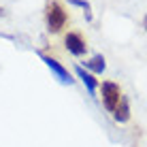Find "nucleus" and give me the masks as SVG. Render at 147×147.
Instances as JSON below:
<instances>
[{
	"label": "nucleus",
	"mask_w": 147,
	"mask_h": 147,
	"mask_svg": "<svg viewBox=\"0 0 147 147\" xmlns=\"http://www.w3.org/2000/svg\"><path fill=\"white\" fill-rule=\"evenodd\" d=\"M4 15H7V11H4V9L0 7V17H4Z\"/></svg>",
	"instance_id": "nucleus-9"
},
{
	"label": "nucleus",
	"mask_w": 147,
	"mask_h": 147,
	"mask_svg": "<svg viewBox=\"0 0 147 147\" xmlns=\"http://www.w3.org/2000/svg\"><path fill=\"white\" fill-rule=\"evenodd\" d=\"M75 75L83 81V85L88 88V92H90V96H94L96 98V90H98V79L94 77L90 70H85L83 66H75Z\"/></svg>",
	"instance_id": "nucleus-5"
},
{
	"label": "nucleus",
	"mask_w": 147,
	"mask_h": 147,
	"mask_svg": "<svg viewBox=\"0 0 147 147\" xmlns=\"http://www.w3.org/2000/svg\"><path fill=\"white\" fill-rule=\"evenodd\" d=\"M64 47H66L68 53L77 55V58L79 55H85V51H88V43H85V38L79 32H68L64 36Z\"/></svg>",
	"instance_id": "nucleus-4"
},
{
	"label": "nucleus",
	"mask_w": 147,
	"mask_h": 147,
	"mask_svg": "<svg viewBox=\"0 0 147 147\" xmlns=\"http://www.w3.org/2000/svg\"><path fill=\"white\" fill-rule=\"evenodd\" d=\"M85 68H88L90 73H102V70L107 68L105 58H102V55H94V58H90L88 62H85Z\"/></svg>",
	"instance_id": "nucleus-7"
},
{
	"label": "nucleus",
	"mask_w": 147,
	"mask_h": 147,
	"mask_svg": "<svg viewBox=\"0 0 147 147\" xmlns=\"http://www.w3.org/2000/svg\"><path fill=\"white\" fill-rule=\"evenodd\" d=\"M68 4L83 9V11H85V19H88V22L92 19V11H90V2H88V0H68Z\"/></svg>",
	"instance_id": "nucleus-8"
},
{
	"label": "nucleus",
	"mask_w": 147,
	"mask_h": 147,
	"mask_svg": "<svg viewBox=\"0 0 147 147\" xmlns=\"http://www.w3.org/2000/svg\"><path fill=\"white\" fill-rule=\"evenodd\" d=\"M45 22H47V30L49 32H60L64 26H66L68 22V15L64 11L62 2H58V0H49L47 7H45Z\"/></svg>",
	"instance_id": "nucleus-1"
},
{
	"label": "nucleus",
	"mask_w": 147,
	"mask_h": 147,
	"mask_svg": "<svg viewBox=\"0 0 147 147\" xmlns=\"http://www.w3.org/2000/svg\"><path fill=\"white\" fill-rule=\"evenodd\" d=\"M100 94H102V105H105V109L113 113L115 107H117L119 100H121V90H119V85L113 83V81H102V85H100Z\"/></svg>",
	"instance_id": "nucleus-2"
},
{
	"label": "nucleus",
	"mask_w": 147,
	"mask_h": 147,
	"mask_svg": "<svg viewBox=\"0 0 147 147\" xmlns=\"http://www.w3.org/2000/svg\"><path fill=\"white\" fill-rule=\"evenodd\" d=\"M143 28L147 30V15H145V19H143Z\"/></svg>",
	"instance_id": "nucleus-10"
},
{
	"label": "nucleus",
	"mask_w": 147,
	"mask_h": 147,
	"mask_svg": "<svg viewBox=\"0 0 147 147\" xmlns=\"http://www.w3.org/2000/svg\"><path fill=\"white\" fill-rule=\"evenodd\" d=\"M113 119L119 121V124H124V121L130 119V105H128V100H126L124 96H121L119 105H117V107H115V111H113Z\"/></svg>",
	"instance_id": "nucleus-6"
},
{
	"label": "nucleus",
	"mask_w": 147,
	"mask_h": 147,
	"mask_svg": "<svg viewBox=\"0 0 147 147\" xmlns=\"http://www.w3.org/2000/svg\"><path fill=\"white\" fill-rule=\"evenodd\" d=\"M40 60L45 62V66H47V68H49V70H51V73L55 75V79H58L62 85H70V83L75 81V79H73V75L68 73V68H64V66H62V64H60L55 58H51V55H45V53H40Z\"/></svg>",
	"instance_id": "nucleus-3"
}]
</instances>
